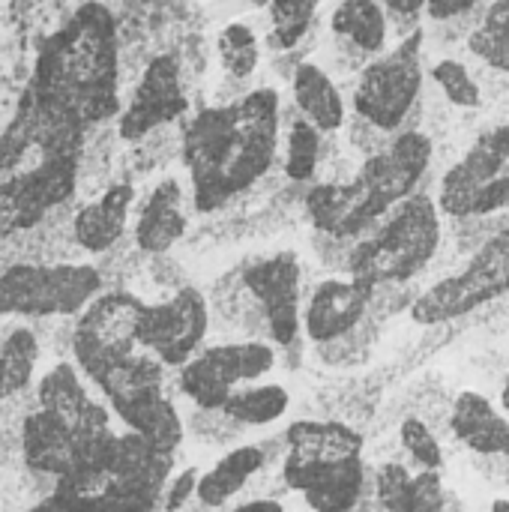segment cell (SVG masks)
Returning a JSON list of instances; mask_svg holds the SVG:
<instances>
[{
	"mask_svg": "<svg viewBox=\"0 0 509 512\" xmlns=\"http://www.w3.org/2000/svg\"><path fill=\"white\" fill-rule=\"evenodd\" d=\"M240 273L246 291L267 318L270 345L294 348L303 330V264L297 252L282 249L276 255L246 261L240 264Z\"/></svg>",
	"mask_w": 509,
	"mask_h": 512,
	"instance_id": "9a60e30c",
	"label": "cell"
},
{
	"mask_svg": "<svg viewBox=\"0 0 509 512\" xmlns=\"http://www.w3.org/2000/svg\"><path fill=\"white\" fill-rule=\"evenodd\" d=\"M432 153L435 144L426 132H399L384 153L363 159L345 183L324 180L306 192L303 207L309 225L315 234L363 240L402 201L420 192L417 186L432 165Z\"/></svg>",
	"mask_w": 509,
	"mask_h": 512,
	"instance_id": "277c9868",
	"label": "cell"
},
{
	"mask_svg": "<svg viewBox=\"0 0 509 512\" xmlns=\"http://www.w3.org/2000/svg\"><path fill=\"white\" fill-rule=\"evenodd\" d=\"M330 33L339 42L354 45L366 57H381L387 54V39H390V21L384 12V3L375 0H345L330 12Z\"/></svg>",
	"mask_w": 509,
	"mask_h": 512,
	"instance_id": "d4e9b609",
	"label": "cell"
},
{
	"mask_svg": "<svg viewBox=\"0 0 509 512\" xmlns=\"http://www.w3.org/2000/svg\"><path fill=\"white\" fill-rule=\"evenodd\" d=\"M144 300L132 291L114 288L96 297L72 324L69 351L78 372L99 384L111 369L129 363L138 348V321L144 312Z\"/></svg>",
	"mask_w": 509,
	"mask_h": 512,
	"instance_id": "7c38bea8",
	"label": "cell"
},
{
	"mask_svg": "<svg viewBox=\"0 0 509 512\" xmlns=\"http://www.w3.org/2000/svg\"><path fill=\"white\" fill-rule=\"evenodd\" d=\"M198 483H201V474L195 468H186L180 471L171 483H168V492H165V501H162V512H183L198 495Z\"/></svg>",
	"mask_w": 509,
	"mask_h": 512,
	"instance_id": "d590c367",
	"label": "cell"
},
{
	"mask_svg": "<svg viewBox=\"0 0 509 512\" xmlns=\"http://www.w3.org/2000/svg\"><path fill=\"white\" fill-rule=\"evenodd\" d=\"M345 132H348V144H351L354 150H360L363 159H372V156L384 153V150L393 144V138H396V135L381 132L378 126H372L369 120H363V117H357V114L348 117Z\"/></svg>",
	"mask_w": 509,
	"mask_h": 512,
	"instance_id": "e575fe53",
	"label": "cell"
},
{
	"mask_svg": "<svg viewBox=\"0 0 509 512\" xmlns=\"http://www.w3.org/2000/svg\"><path fill=\"white\" fill-rule=\"evenodd\" d=\"M105 294V276L93 264L15 261L0 276V312L6 318H78Z\"/></svg>",
	"mask_w": 509,
	"mask_h": 512,
	"instance_id": "ba28073f",
	"label": "cell"
},
{
	"mask_svg": "<svg viewBox=\"0 0 509 512\" xmlns=\"http://www.w3.org/2000/svg\"><path fill=\"white\" fill-rule=\"evenodd\" d=\"M24 90L72 114L87 129L123 114L120 102V33L105 3H81L48 33L33 57Z\"/></svg>",
	"mask_w": 509,
	"mask_h": 512,
	"instance_id": "3957f363",
	"label": "cell"
},
{
	"mask_svg": "<svg viewBox=\"0 0 509 512\" xmlns=\"http://www.w3.org/2000/svg\"><path fill=\"white\" fill-rule=\"evenodd\" d=\"M189 432L204 444H231V441L246 435V426L234 423L225 411H201V408H195V414L189 417Z\"/></svg>",
	"mask_w": 509,
	"mask_h": 512,
	"instance_id": "836d02e7",
	"label": "cell"
},
{
	"mask_svg": "<svg viewBox=\"0 0 509 512\" xmlns=\"http://www.w3.org/2000/svg\"><path fill=\"white\" fill-rule=\"evenodd\" d=\"M477 6L480 3H474V0H459V3L432 0V3H426V15L432 21H438V24H450V21H459V18H465L471 12H477Z\"/></svg>",
	"mask_w": 509,
	"mask_h": 512,
	"instance_id": "8d00e7d4",
	"label": "cell"
},
{
	"mask_svg": "<svg viewBox=\"0 0 509 512\" xmlns=\"http://www.w3.org/2000/svg\"><path fill=\"white\" fill-rule=\"evenodd\" d=\"M489 512H509V498H498V501L492 504V510Z\"/></svg>",
	"mask_w": 509,
	"mask_h": 512,
	"instance_id": "b9f144b4",
	"label": "cell"
},
{
	"mask_svg": "<svg viewBox=\"0 0 509 512\" xmlns=\"http://www.w3.org/2000/svg\"><path fill=\"white\" fill-rule=\"evenodd\" d=\"M21 512H63V507H60L54 498H39L33 507H27V510H21Z\"/></svg>",
	"mask_w": 509,
	"mask_h": 512,
	"instance_id": "ab89813d",
	"label": "cell"
},
{
	"mask_svg": "<svg viewBox=\"0 0 509 512\" xmlns=\"http://www.w3.org/2000/svg\"><path fill=\"white\" fill-rule=\"evenodd\" d=\"M174 474V456L135 432H114L96 453L54 483L63 512H156Z\"/></svg>",
	"mask_w": 509,
	"mask_h": 512,
	"instance_id": "5b68a950",
	"label": "cell"
},
{
	"mask_svg": "<svg viewBox=\"0 0 509 512\" xmlns=\"http://www.w3.org/2000/svg\"><path fill=\"white\" fill-rule=\"evenodd\" d=\"M509 297V231L486 240L465 267L426 288L408 309L420 327H444Z\"/></svg>",
	"mask_w": 509,
	"mask_h": 512,
	"instance_id": "8fae6325",
	"label": "cell"
},
{
	"mask_svg": "<svg viewBox=\"0 0 509 512\" xmlns=\"http://www.w3.org/2000/svg\"><path fill=\"white\" fill-rule=\"evenodd\" d=\"M132 201H135V189L129 183H108L99 198L81 204L72 213L75 246L87 255L114 252L117 243L126 240Z\"/></svg>",
	"mask_w": 509,
	"mask_h": 512,
	"instance_id": "d6986e66",
	"label": "cell"
},
{
	"mask_svg": "<svg viewBox=\"0 0 509 512\" xmlns=\"http://www.w3.org/2000/svg\"><path fill=\"white\" fill-rule=\"evenodd\" d=\"M210 330V300L186 285L159 303H147L138 321V348L165 369H183L201 351Z\"/></svg>",
	"mask_w": 509,
	"mask_h": 512,
	"instance_id": "5bb4252c",
	"label": "cell"
},
{
	"mask_svg": "<svg viewBox=\"0 0 509 512\" xmlns=\"http://www.w3.org/2000/svg\"><path fill=\"white\" fill-rule=\"evenodd\" d=\"M186 228L189 219L183 213V189L174 177H165L141 204L132 228V243L141 255L162 258L177 240H183Z\"/></svg>",
	"mask_w": 509,
	"mask_h": 512,
	"instance_id": "ffe728a7",
	"label": "cell"
},
{
	"mask_svg": "<svg viewBox=\"0 0 509 512\" xmlns=\"http://www.w3.org/2000/svg\"><path fill=\"white\" fill-rule=\"evenodd\" d=\"M399 444L411 456L417 471H438L444 465V450L435 429L423 417H405L399 426Z\"/></svg>",
	"mask_w": 509,
	"mask_h": 512,
	"instance_id": "d6a6232c",
	"label": "cell"
},
{
	"mask_svg": "<svg viewBox=\"0 0 509 512\" xmlns=\"http://www.w3.org/2000/svg\"><path fill=\"white\" fill-rule=\"evenodd\" d=\"M351 512H384L381 507V498H378V489H375V468H372V477H369V486L360 498V504L354 507Z\"/></svg>",
	"mask_w": 509,
	"mask_h": 512,
	"instance_id": "74e56055",
	"label": "cell"
},
{
	"mask_svg": "<svg viewBox=\"0 0 509 512\" xmlns=\"http://www.w3.org/2000/svg\"><path fill=\"white\" fill-rule=\"evenodd\" d=\"M291 93L294 108L300 117H306L321 135L339 132L348 123V108L339 84L324 72L318 63H300L291 75Z\"/></svg>",
	"mask_w": 509,
	"mask_h": 512,
	"instance_id": "603a6c76",
	"label": "cell"
},
{
	"mask_svg": "<svg viewBox=\"0 0 509 512\" xmlns=\"http://www.w3.org/2000/svg\"><path fill=\"white\" fill-rule=\"evenodd\" d=\"M96 390L105 396L111 414L123 420L126 432L141 435L162 453H177L186 426L165 393V366L156 357L141 351L129 363L111 369Z\"/></svg>",
	"mask_w": 509,
	"mask_h": 512,
	"instance_id": "9c48e42d",
	"label": "cell"
},
{
	"mask_svg": "<svg viewBox=\"0 0 509 512\" xmlns=\"http://www.w3.org/2000/svg\"><path fill=\"white\" fill-rule=\"evenodd\" d=\"M216 51H219V63L225 75L234 81H246L258 69V60H261L258 33L246 21H231L228 27H222L216 36Z\"/></svg>",
	"mask_w": 509,
	"mask_h": 512,
	"instance_id": "4dcf8cb0",
	"label": "cell"
},
{
	"mask_svg": "<svg viewBox=\"0 0 509 512\" xmlns=\"http://www.w3.org/2000/svg\"><path fill=\"white\" fill-rule=\"evenodd\" d=\"M468 51L492 72L509 75V0L486 6L477 27L468 33Z\"/></svg>",
	"mask_w": 509,
	"mask_h": 512,
	"instance_id": "484cf974",
	"label": "cell"
},
{
	"mask_svg": "<svg viewBox=\"0 0 509 512\" xmlns=\"http://www.w3.org/2000/svg\"><path fill=\"white\" fill-rule=\"evenodd\" d=\"M318 3L315 0H294V3H270L267 6V18H270V30H267V48L282 54V51H294L300 45V39L309 33V27L315 24L318 15Z\"/></svg>",
	"mask_w": 509,
	"mask_h": 512,
	"instance_id": "f1b7e54d",
	"label": "cell"
},
{
	"mask_svg": "<svg viewBox=\"0 0 509 512\" xmlns=\"http://www.w3.org/2000/svg\"><path fill=\"white\" fill-rule=\"evenodd\" d=\"M450 435L474 456L509 459V417L483 393L465 390L453 399Z\"/></svg>",
	"mask_w": 509,
	"mask_h": 512,
	"instance_id": "44dd1931",
	"label": "cell"
},
{
	"mask_svg": "<svg viewBox=\"0 0 509 512\" xmlns=\"http://www.w3.org/2000/svg\"><path fill=\"white\" fill-rule=\"evenodd\" d=\"M282 99L255 87L243 99L207 105L180 123V162L198 213H216L270 174L279 153Z\"/></svg>",
	"mask_w": 509,
	"mask_h": 512,
	"instance_id": "7a4b0ae2",
	"label": "cell"
},
{
	"mask_svg": "<svg viewBox=\"0 0 509 512\" xmlns=\"http://www.w3.org/2000/svg\"><path fill=\"white\" fill-rule=\"evenodd\" d=\"M509 171V120L483 129L474 144L465 150V156L450 165L438 186V210L441 216L462 222L468 204L495 180H501Z\"/></svg>",
	"mask_w": 509,
	"mask_h": 512,
	"instance_id": "e0dca14e",
	"label": "cell"
},
{
	"mask_svg": "<svg viewBox=\"0 0 509 512\" xmlns=\"http://www.w3.org/2000/svg\"><path fill=\"white\" fill-rule=\"evenodd\" d=\"M264 468H267V453L261 450V444L234 447L210 471L201 474L195 501H201L210 510H225Z\"/></svg>",
	"mask_w": 509,
	"mask_h": 512,
	"instance_id": "cb8c5ba5",
	"label": "cell"
},
{
	"mask_svg": "<svg viewBox=\"0 0 509 512\" xmlns=\"http://www.w3.org/2000/svg\"><path fill=\"white\" fill-rule=\"evenodd\" d=\"M90 129L21 87L3 129V237L42 228L78 189Z\"/></svg>",
	"mask_w": 509,
	"mask_h": 512,
	"instance_id": "6da1fadb",
	"label": "cell"
},
{
	"mask_svg": "<svg viewBox=\"0 0 509 512\" xmlns=\"http://www.w3.org/2000/svg\"><path fill=\"white\" fill-rule=\"evenodd\" d=\"M375 294H378L375 285L357 282V279L318 282L303 312L306 339L315 342L318 348H327L354 336L366 324L375 306Z\"/></svg>",
	"mask_w": 509,
	"mask_h": 512,
	"instance_id": "ac0fdd59",
	"label": "cell"
},
{
	"mask_svg": "<svg viewBox=\"0 0 509 512\" xmlns=\"http://www.w3.org/2000/svg\"><path fill=\"white\" fill-rule=\"evenodd\" d=\"M36 363H39V339L33 330L27 327H15L6 330L3 345H0V369H3V402H9L12 396H21L36 375Z\"/></svg>",
	"mask_w": 509,
	"mask_h": 512,
	"instance_id": "4316f807",
	"label": "cell"
},
{
	"mask_svg": "<svg viewBox=\"0 0 509 512\" xmlns=\"http://www.w3.org/2000/svg\"><path fill=\"white\" fill-rule=\"evenodd\" d=\"M507 489H509V471H507Z\"/></svg>",
	"mask_w": 509,
	"mask_h": 512,
	"instance_id": "7bdbcfd3",
	"label": "cell"
},
{
	"mask_svg": "<svg viewBox=\"0 0 509 512\" xmlns=\"http://www.w3.org/2000/svg\"><path fill=\"white\" fill-rule=\"evenodd\" d=\"M288 405H291V396L282 384H261V387H240L222 411L234 423L255 429V426L276 423L288 411Z\"/></svg>",
	"mask_w": 509,
	"mask_h": 512,
	"instance_id": "83f0119b",
	"label": "cell"
},
{
	"mask_svg": "<svg viewBox=\"0 0 509 512\" xmlns=\"http://www.w3.org/2000/svg\"><path fill=\"white\" fill-rule=\"evenodd\" d=\"M432 81L438 84L441 96L456 105V108H480L483 105V90H480V81L474 78V72L462 63V60H438L432 69H429Z\"/></svg>",
	"mask_w": 509,
	"mask_h": 512,
	"instance_id": "1f68e13d",
	"label": "cell"
},
{
	"mask_svg": "<svg viewBox=\"0 0 509 512\" xmlns=\"http://www.w3.org/2000/svg\"><path fill=\"white\" fill-rule=\"evenodd\" d=\"M441 240L444 225L438 201L420 189L354 246L345 273L348 279L369 282L375 288L405 285L432 264Z\"/></svg>",
	"mask_w": 509,
	"mask_h": 512,
	"instance_id": "52a82bcc",
	"label": "cell"
},
{
	"mask_svg": "<svg viewBox=\"0 0 509 512\" xmlns=\"http://www.w3.org/2000/svg\"><path fill=\"white\" fill-rule=\"evenodd\" d=\"M285 486L312 512H351L372 477L363 435L339 420H297L285 429Z\"/></svg>",
	"mask_w": 509,
	"mask_h": 512,
	"instance_id": "8992f818",
	"label": "cell"
},
{
	"mask_svg": "<svg viewBox=\"0 0 509 512\" xmlns=\"http://www.w3.org/2000/svg\"><path fill=\"white\" fill-rule=\"evenodd\" d=\"M375 489L384 512H447V489L438 471H408L399 462L375 468Z\"/></svg>",
	"mask_w": 509,
	"mask_h": 512,
	"instance_id": "7402d4cb",
	"label": "cell"
},
{
	"mask_svg": "<svg viewBox=\"0 0 509 512\" xmlns=\"http://www.w3.org/2000/svg\"><path fill=\"white\" fill-rule=\"evenodd\" d=\"M423 45L426 30L420 27L408 39L396 42L387 54L375 57L351 90L354 114L369 120L387 135L411 132L408 120L420 105L423 93Z\"/></svg>",
	"mask_w": 509,
	"mask_h": 512,
	"instance_id": "30bf717a",
	"label": "cell"
},
{
	"mask_svg": "<svg viewBox=\"0 0 509 512\" xmlns=\"http://www.w3.org/2000/svg\"><path fill=\"white\" fill-rule=\"evenodd\" d=\"M228 512H285V507L279 501H270V498H252V501H246V504H240V507Z\"/></svg>",
	"mask_w": 509,
	"mask_h": 512,
	"instance_id": "f35d334b",
	"label": "cell"
},
{
	"mask_svg": "<svg viewBox=\"0 0 509 512\" xmlns=\"http://www.w3.org/2000/svg\"><path fill=\"white\" fill-rule=\"evenodd\" d=\"M276 366L270 342H222L201 348L192 363L177 372V390L201 411H222L246 381L264 378Z\"/></svg>",
	"mask_w": 509,
	"mask_h": 512,
	"instance_id": "4fadbf2b",
	"label": "cell"
},
{
	"mask_svg": "<svg viewBox=\"0 0 509 512\" xmlns=\"http://www.w3.org/2000/svg\"><path fill=\"white\" fill-rule=\"evenodd\" d=\"M501 408H504V414L509 417V378L504 381V390H501Z\"/></svg>",
	"mask_w": 509,
	"mask_h": 512,
	"instance_id": "60d3db41",
	"label": "cell"
},
{
	"mask_svg": "<svg viewBox=\"0 0 509 512\" xmlns=\"http://www.w3.org/2000/svg\"><path fill=\"white\" fill-rule=\"evenodd\" d=\"M324 153V135L306 120V117H294L288 120V138H285V177L294 183H309L318 171Z\"/></svg>",
	"mask_w": 509,
	"mask_h": 512,
	"instance_id": "f546056e",
	"label": "cell"
},
{
	"mask_svg": "<svg viewBox=\"0 0 509 512\" xmlns=\"http://www.w3.org/2000/svg\"><path fill=\"white\" fill-rule=\"evenodd\" d=\"M186 111H189V99L183 90L180 60L168 51L156 54L144 66L138 84L129 93V102L123 105V114L117 117V138L138 144L150 132L186 117Z\"/></svg>",
	"mask_w": 509,
	"mask_h": 512,
	"instance_id": "2e32d148",
	"label": "cell"
}]
</instances>
